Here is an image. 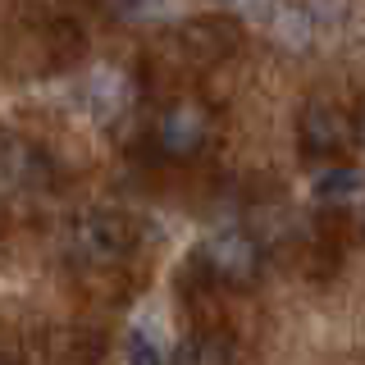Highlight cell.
I'll return each instance as SVG.
<instances>
[{
    "instance_id": "4fadbf2b",
    "label": "cell",
    "mask_w": 365,
    "mask_h": 365,
    "mask_svg": "<svg viewBox=\"0 0 365 365\" xmlns=\"http://www.w3.org/2000/svg\"><path fill=\"white\" fill-rule=\"evenodd\" d=\"M356 142H361V151H365V106H361V114H356Z\"/></svg>"
},
{
    "instance_id": "277c9868",
    "label": "cell",
    "mask_w": 365,
    "mask_h": 365,
    "mask_svg": "<svg viewBox=\"0 0 365 365\" xmlns=\"http://www.w3.org/2000/svg\"><path fill=\"white\" fill-rule=\"evenodd\" d=\"M237 46H242V28H237L233 14H197V19L178 23V28L169 32V60L165 64L174 68V73H182V68H215V64H224Z\"/></svg>"
},
{
    "instance_id": "8fae6325",
    "label": "cell",
    "mask_w": 365,
    "mask_h": 365,
    "mask_svg": "<svg viewBox=\"0 0 365 365\" xmlns=\"http://www.w3.org/2000/svg\"><path fill=\"white\" fill-rule=\"evenodd\" d=\"M123 356H128V365H174L165 351H160V342L151 334H142V329L128 334V342H123Z\"/></svg>"
},
{
    "instance_id": "8992f818",
    "label": "cell",
    "mask_w": 365,
    "mask_h": 365,
    "mask_svg": "<svg viewBox=\"0 0 365 365\" xmlns=\"http://www.w3.org/2000/svg\"><path fill=\"white\" fill-rule=\"evenodd\" d=\"M55 182H60V169H55L51 151L37 146V142H23V137H9V146H5V187L14 192V197H41Z\"/></svg>"
},
{
    "instance_id": "5b68a950",
    "label": "cell",
    "mask_w": 365,
    "mask_h": 365,
    "mask_svg": "<svg viewBox=\"0 0 365 365\" xmlns=\"http://www.w3.org/2000/svg\"><path fill=\"white\" fill-rule=\"evenodd\" d=\"M356 142V119L334 101H306L302 119H297V146L306 160H329L338 165V155Z\"/></svg>"
},
{
    "instance_id": "ba28073f",
    "label": "cell",
    "mask_w": 365,
    "mask_h": 365,
    "mask_svg": "<svg viewBox=\"0 0 365 365\" xmlns=\"http://www.w3.org/2000/svg\"><path fill=\"white\" fill-rule=\"evenodd\" d=\"M174 365H233V338L220 329H192L178 342Z\"/></svg>"
},
{
    "instance_id": "7c38bea8",
    "label": "cell",
    "mask_w": 365,
    "mask_h": 365,
    "mask_svg": "<svg viewBox=\"0 0 365 365\" xmlns=\"http://www.w3.org/2000/svg\"><path fill=\"white\" fill-rule=\"evenodd\" d=\"M106 14L110 19H142L146 14V0H106Z\"/></svg>"
},
{
    "instance_id": "9c48e42d",
    "label": "cell",
    "mask_w": 365,
    "mask_h": 365,
    "mask_svg": "<svg viewBox=\"0 0 365 365\" xmlns=\"http://www.w3.org/2000/svg\"><path fill=\"white\" fill-rule=\"evenodd\" d=\"M41 51H46V68H68L78 55L87 51V37L78 28V19H51L41 28Z\"/></svg>"
},
{
    "instance_id": "7a4b0ae2",
    "label": "cell",
    "mask_w": 365,
    "mask_h": 365,
    "mask_svg": "<svg viewBox=\"0 0 365 365\" xmlns=\"http://www.w3.org/2000/svg\"><path fill=\"white\" fill-rule=\"evenodd\" d=\"M64 251L78 269H119L137 251V224L114 205H91L68 224Z\"/></svg>"
},
{
    "instance_id": "3957f363",
    "label": "cell",
    "mask_w": 365,
    "mask_h": 365,
    "mask_svg": "<svg viewBox=\"0 0 365 365\" xmlns=\"http://www.w3.org/2000/svg\"><path fill=\"white\" fill-rule=\"evenodd\" d=\"M201 265L210 269V279L220 288L242 292L260 279V265H265V242L260 233H251L247 224H220L205 233V242L197 247Z\"/></svg>"
},
{
    "instance_id": "6da1fadb",
    "label": "cell",
    "mask_w": 365,
    "mask_h": 365,
    "mask_svg": "<svg viewBox=\"0 0 365 365\" xmlns=\"http://www.w3.org/2000/svg\"><path fill=\"white\" fill-rule=\"evenodd\" d=\"M215 137V110L201 96H169L151 119L146 151L155 165H192Z\"/></svg>"
},
{
    "instance_id": "52a82bcc",
    "label": "cell",
    "mask_w": 365,
    "mask_h": 365,
    "mask_svg": "<svg viewBox=\"0 0 365 365\" xmlns=\"http://www.w3.org/2000/svg\"><path fill=\"white\" fill-rule=\"evenodd\" d=\"M133 96H137L133 78L119 73V68H101V73L87 83V106H91V114H96L101 123L119 119V114L133 106Z\"/></svg>"
},
{
    "instance_id": "30bf717a",
    "label": "cell",
    "mask_w": 365,
    "mask_h": 365,
    "mask_svg": "<svg viewBox=\"0 0 365 365\" xmlns=\"http://www.w3.org/2000/svg\"><path fill=\"white\" fill-rule=\"evenodd\" d=\"M361 192H365V174L356 165H329L324 174L315 178V197L329 201V205H347V201H356Z\"/></svg>"
}]
</instances>
